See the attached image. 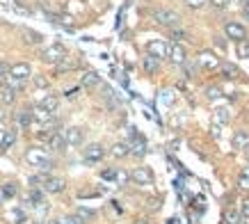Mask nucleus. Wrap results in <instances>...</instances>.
Returning <instances> with one entry per match:
<instances>
[{"label": "nucleus", "mask_w": 249, "mask_h": 224, "mask_svg": "<svg viewBox=\"0 0 249 224\" xmlns=\"http://www.w3.org/2000/svg\"><path fill=\"white\" fill-rule=\"evenodd\" d=\"M67 142H64V133L62 131H51L48 140H46V149L51 151H64Z\"/></svg>", "instance_id": "14"}, {"label": "nucleus", "mask_w": 249, "mask_h": 224, "mask_svg": "<svg viewBox=\"0 0 249 224\" xmlns=\"http://www.w3.org/2000/svg\"><path fill=\"white\" fill-rule=\"evenodd\" d=\"M144 69H146V74H156L158 71V60L151 57V55H146L144 57Z\"/></svg>", "instance_id": "25"}, {"label": "nucleus", "mask_w": 249, "mask_h": 224, "mask_svg": "<svg viewBox=\"0 0 249 224\" xmlns=\"http://www.w3.org/2000/svg\"><path fill=\"white\" fill-rule=\"evenodd\" d=\"M110 153H112L114 158H126L130 153V149H128V144L126 142H117L112 149H110Z\"/></svg>", "instance_id": "21"}, {"label": "nucleus", "mask_w": 249, "mask_h": 224, "mask_svg": "<svg viewBox=\"0 0 249 224\" xmlns=\"http://www.w3.org/2000/svg\"><path fill=\"white\" fill-rule=\"evenodd\" d=\"M206 94H208V98H217L219 96V90H217V87H208V92H206Z\"/></svg>", "instance_id": "39"}, {"label": "nucleus", "mask_w": 249, "mask_h": 224, "mask_svg": "<svg viewBox=\"0 0 249 224\" xmlns=\"http://www.w3.org/2000/svg\"><path fill=\"white\" fill-rule=\"evenodd\" d=\"M39 105L41 108H46L48 112H57V108H60V98L53 96V94H46V92H41V98H39Z\"/></svg>", "instance_id": "15"}, {"label": "nucleus", "mask_w": 249, "mask_h": 224, "mask_svg": "<svg viewBox=\"0 0 249 224\" xmlns=\"http://www.w3.org/2000/svg\"><path fill=\"white\" fill-rule=\"evenodd\" d=\"M64 55H67V48H64V46L62 44H51L41 51V60H44L46 64H57Z\"/></svg>", "instance_id": "4"}, {"label": "nucleus", "mask_w": 249, "mask_h": 224, "mask_svg": "<svg viewBox=\"0 0 249 224\" xmlns=\"http://www.w3.org/2000/svg\"><path fill=\"white\" fill-rule=\"evenodd\" d=\"M153 21L158 23V25H165V28H178V23H181V16L178 12H174V9H153Z\"/></svg>", "instance_id": "3"}, {"label": "nucleus", "mask_w": 249, "mask_h": 224, "mask_svg": "<svg viewBox=\"0 0 249 224\" xmlns=\"http://www.w3.org/2000/svg\"><path fill=\"white\" fill-rule=\"evenodd\" d=\"M55 69H57V74H62V71H71V69H76V62L69 60L67 55H64V57H62V60L55 64Z\"/></svg>", "instance_id": "22"}, {"label": "nucleus", "mask_w": 249, "mask_h": 224, "mask_svg": "<svg viewBox=\"0 0 249 224\" xmlns=\"http://www.w3.org/2000/svg\"><path fill=\"white\" fill-rule=\"evenodd\" d=\"M240 187H249V169L240 174Z\"/></svg>", "instance_id": "38"}, {"label": "nucleus", "mask_w": 249, "mask_h": 224, "mask_svg": "<svg viewBox=\"0 0 249 224\" xmlns=\"http://www.w3.org/2000/svg\"><path fill=\"white\" fill-rule=\"evenodd\" d=\"M238 44V57H249V39H242V41H235Z\"/></svg>", "instance_id": "27"}, {"label": "nucleus", "mask_w": 249, "mask_h": 224, "mask_svg": "<svg viewBox=\"0 0 249 224\" xmlns=\"http://www.w3.org/2000/svg\"><path fill=\"white\" fill-rule=\"evenodd\" d=\"M242 12H245V16L249 19V5H245V9H242Z\"/></svg>", "instance_id": "44"}, {"label": "nucleus", "mask_w": 249, "mask_h": 224, "mask_svg": "<svg viewBox=\"0 0 249 224\" xmlns=\"http://www.w3.org/2000/svg\"><path fill=\"white\" fill-rule=\"evenodd\" d=\"M196 62H199V67L206 69V71H215V69H219V57L213 51H201L199 53V57H196Z\"/></svg>", "instance_id": "10"}, {"label": "nucleus", "mask_w": 249, "mask_h": 224, "mask_svg": "<svg viewBox=\"0 0 249 224\" xmlns=\"http://www.w3.org/2000/svg\"><path fill=\"white\" fill-rule=\"evenodd\" d=\"M128 149H130V153L137 158H142L144 153H146V142H144L142 135H133V142L128 144Z\"/></svg>", "instance_id": "16"}, {"label": "nucleus", "mask_w": 249, "mask_h": 224, "mask_svg": "<svg viewBox=\"0 0 249 224\" xmlns=\"http://www.w3.org/2000/svg\"><path fill=\"white\" fill-rule=\"evenodd\" d=\"M62 133H64L67 147H80L85 140V131L80 126H71V128H67V131H62Z\"/></svg>", "instance_id": "11"}, {"label": "nucleus", "mask_w": 249, "mask_h": 224, "mask_svg": "<svg viewBox=\"0 0 249 224\" xmlns=\"http://www.w3.org/2000/svg\"><path fill=\"white\" fill-rule=\"evenodd\" d=\"M128 181H130L128 172H124V169H114V183H117V186H126Z\"/></svg>", "instance_id": "24"}, {"label": "nucleus", "mask_w": 249, "mask_h": 224, "mask_svg": "<svg viewBox=\"0 0 249 224\" xmlns=\"http://www.w3.org/2000/svg\"><path fill=\"white\" fill-rule=\"evenodd\" d=\"M238 220H240V215H238L235 210H229L227 213V224H240Z\"/></svg>", "instance_id": "35"}, {"label": "nucleus", "mask_w": 249, "mask_h": 224, "mask_svg": "<svg viewBox=\"0 0 249 224\" xmlns=\"http://www.w3.org/2000/svg\"><path fill=\"white\" fill-rule=\"evenodd\" d=\"M0 101L2 105H12L16 101V90L14 87H9V85H2L0 87Z\"/></svg>", "instance_id": "18"}, {"label": "nucleus", "mask_w": 249, "mask_h": 224, "mask_svg": "<svg viewBox=\"0 0 249 224\" xmlns=\"http://www.w3.org/2000/svg\"><path fill=\"white\" fill-rule=\"evenodd\" d=\"M247 144H249V133L247 131H238L233 135V147L235 149H247Z\"/></svg>", "instance_id": "20"}, {"label": "nucleus", "mask_w": 249, "mask_h": 224, "mask_svg": "<svg viewBox=\"0 0 249 224\" xmlns=\"http://www.w3.org/2000/svg\"><path fill=\"white\" fill-rule=\"evenodd\" d=\"M25 163L37 167V169H44V172L53 167L51 156H48V149H44V147H30V149L25 151Z\"/></svg>", "instance_id": "1"}, {"label": "nucleus", "mask_w": 249, "mask_h": 224, "mask_svg": "<svg viewBox=\"0 0 249 224\" xmlns=\"http://www.w3.org/2000/svg\"><path fill=\"white\" fill-rule=\"evenodd\" d=\"M60 224H85L83 220H80V217L76 215V213H73V215H69V217H62L60 220Z\"/></svg>", "instance_id": "30"}, {"label": "nucleus", "mask_w": 249, "mask_h": 224, "mask_svg": "<svg viewBox=\"0 0 249 224\" xmlns=\"http://www.w3.org/2000/svg\"><path fill=\"white\" fill-rule=\"evenodd\" d=\"M217 119H219V121H227V119H229L227 114H224V110H217Z\"/></svg>", "instance_id": "41"}, {"label": "nucleus", "mask_w": 249, "mask_h": 224, "mask_svg": "<svg viewBox=\"0 0 249 224\" xmlns=\"http://www.w3.org/2000/svg\"><path fill=\"white\" fill-rule=\"evenodd\" d=\"M83 158H85V163H89V165H94V163H101L103 158H106V149H103V144H87L83 149Z\"/></svg>", "instance_id": "6"}, {"label": "nucleus", "mask_w": 249, "mask_h": 224, "mask_svg": "<svg viewBox=\"0 0 249 224\" xmlns=\"http://www.w3.org/2000/svg\"><path fill=\"white\" fill-rule=\"evenodd\" d=\"M101 176H103L106 181H114V169H106V172L101 174Z\"/></svg>", "instance_id": "40"}, {"label": "nucleus", "mask_w": 249, "mask_h": 224, "mask_svg": "<svg viewBox=\"0 0 249 224\" xmlns=\"http://www.w3.org/2000/svg\"><path fill=\"white\" fill-rule=\"evenodd\" d=\"M167 60L176 64V67H183L185 60H188V53L178 41H172V44H167Z\"/></svg>", "instance_id": "5"}, {"label": "nucleus", "mask_w": 249, "mask_h": 224, "mask_svg": "<svg viewBox=\"0 0 249 224\" xmlns=\"http://www.w3.org/2000/svg\"><path fill=\"white\" fill-rule=\"evenodd\" d=\"M224 35L233 41H242V39H247V28L238 21H227L224 23Z\"/></svg>", "instance_id": "7"}, {"label": "nucleus", "mask_w": 249, "mask_h": 224, "mask_svg": "<svg viewBox=\"0 0 249 224\" xmlns=\"http://www.w3.org/2000/svg\"><path fill=\"white\" fill-rule=\"evenodd\" d=\"M9 78H14L18 82H25L28 78H32V69L28 62H16V64H9Z\"/></svg>", "instance_id": "8"}, {"label": "nucleus", "mask_w": 249, "mask_h": 224, "mask_svg": "<svg viewBox=\"0 0 249 224\" xmlns=\"http://www.w3.org/2000/svg\"><path fill=\"white\" fill-rule=\"evenodd\" d=\"M5 133L7 131H0V149H2V142H5Z\"/></svg>", "instance_id": "42"}, {"label": "nucleus", "mask_w": 249, "mask_h": 224, "mask_svg": "<svg viewBox=\"0 0 249 224\" xmlns=\"http://www.w3.org/2000/svg\"><path fill=\"white\" fill-rule=\"evenodd\" d=\"M23 37H25L28 44H41V41H44V37H41L39 32H35V30H23Z\"/></svg>", "instance_id": "23"}, {"label": "nucleus", "mask_w": 249, "mask_h": 224, "mask_svg": "<svg viewBox=\"0 0 249 224\" xmlns=\"http://www.w3.org/2000/svg\"><path fill=\"white\" fill-rule=\"evenodd\" d=\"M146 55H151L156 60H165L167 57V44L165 41H160V39H153L146 44Z\"/></svg>", "instance_id": "13"}, {"label": "nucleus", "mask_w": 249, "mask_h": 224, "mask_svg": "<svg viewBox=\"0 0 249 224\" xmlns=\"http://www.w3.org/2000/svg\"><path fill=\"white\" fill-rule=\"evenodd\" d=\"M76 215L80 217L83 222H87V220H91V217L96 215V213H94V210H91V208H78V210H76Z\"/></svg>", "instance_id": "28"}, {"label": "nucleus", "mask_w": 249, "mask_h": 224, "mask_svg": "<svg viewBox=\"0 0 249 224\" xmlns=\"http://www.w3.org/2000/svg\"><path fill=\"white\" fill-rule=\"evenodd\" d=\"M245 2H247V5H249V0H245Z\"/></svg>", "instance_id": "45"}, {"label": "nucleus", "mask_w": 249, "mask_h": 224, "mask_svg": "<svg viewBox=\"0 0 249 224\" xmlns=\"http://www.w3.org/2000/svg\"><path fill=\"white\" fill-rule=\"evenodd\" d=\"M14 121H16V124H18L21 128H30L32 124H35V121H32V112H30V110H18V112L14 114Z\"/></svg>", "instance_id": "17"}, {"label": "nucleus", "mask_w": 249, "mask_h": 224, "mask_svg": "<svg viewBox=\"0 0 249 224\" xmlns=\"http://www.w3.org/2000/svg\"><path fill=\"white\" fill-rule=\"evenodd\" d=\"M5 117H7V112L2 110V105H0V121H5Z\"/></svg>", "instance_id": "43"}, {"label": "nucleus", "mask_w": 249, "mask_h": 224, "mask_svg": "<svg viewBox=\"0 0 249 224\" xmlns=\"http://www.w3.org/2000/svg\"><path fill=\"white\" fill-rule=\"evenodd\" d=\"M185 5L192 9H199V7H204V5H208V0H185Z\"/></svg>", "instance_id": "32"}, {"label": "nucleus", "mask_w": 249, "mask_h": 224, "mask_svg": "<svg viewBox=\"0 0 249 224\" xmlns=\"http://www.w3.org/2000/svg\"><path fill=\"white\" fill-rule=\"evenodd\" d=\"M213 7H217V9H227L229 5H231V0H208Z\"/></svg>", "instance_id": "33"}, {"label": "nucleus", "mask_w": 249, "mask_h": 224, "mask_svg": "<svg viewBox=\"0 0 249 224\" xmlns=\"http://www.w3.org/2000/svg\"><path fill=\"white\" fill-rule=\"evenodd\" d=\"M101 85V75L96 74V71H85L83 75V87H87V90H94V87H98Z\"/></svg>", "instance_id": "19"}, {"label": "nucleus", "mask_w": 249, "mask_h": 224, "mask_svg": "<svg viewBox=\"0 0 249 224\" xmlns=\"http://www.w3.org/2000/svg\"><path fill=\"white\" fill-rule=\"evenodd\" d=\"M35 87H41V90H46V87H48V80H46V78H41V75H37V78H35Z\"/></svg>", "instance_id": "37"}, {"label": "nucleus", "mask_w": 249, "mask_h": 224, "mask_svg": "<svg viewBox=\"0 0 249 224\" xmlns=\"http://www.w3.org/2000/svg\"><path fill=\"white\" fill-rule=\"evenodd\" d=\"M240 217H249V199L240 202Z\"/></svg>", "instance_id": "36"}, {"label": "nucleus", "mask_w": 249, "mask_h": 224, "mask_svg": "<svg viewBox=\"0 0 249 224\" xmlns=\"http://www.w3.org/2000/svg\"><path fill=\"white\" fill-rule=\"evenodd\" d=\"M32 183H39L44 192H51V194L64 192V187H67L64 179H60V176H48V174H39V176H35Z\"/></svg>", "instance_id": "2"}, {"label": "nucleus", "mask_w": 249, "mask_h": 224, "mask_svg": "<svg viewBox=\"0 0 249 224\" xmlns=\"http://www.w3.org/2000/svg\"><path fill=\"white\" fill-rule=\"evenodd\" d=\"M2 194H5V197H14L16 194V183H5V186H2Z\"/></svg>", "instance_id": "31"}, {"label": "nucleus", "mask_w": 249, "mask_h": 224, "mask_svg": "<svg viewBox=\"0 0 249 224\" xmlns=\"http://www.w3.org/2000/svg\"><path fill=\"white\" fill-rule=\"evenodd\" d=\"M9 75V64L5 60H0V80H5Z\"/></svg>", "instance_id": "34"}, {"label": "nucleus", "mask_w": 249, "mask_h": 224, "mask_svg": "<svg viewBox=\"0 0 249 224\" xmlns=\"http://www.w3.org/2000/svg\"><path fill=\"white\" fill-rule=\"evenodd\" d=\"M14 142H16V133H14V131H7V133H5V142H2V149L12 147Z\"/></svg>", "instance_id": "29"}, {"label": "nucleus", "mask_w": 249, "mask_h": 224, "mask_svg": "<svg viewBox=\"0 0 249 224\" xmlns=\"http://www.w3.org/2000/svg\"><path fill=\"white\" fill-rule=\"evenodd\" d=\"M130 181H135L137 186H151L153 183V172L149 167H135L130 172Z\"/></svg>", "instance_id": "12"}, {"label": "nucleus", "mask_w": 249, "mask_h": 224, "mask_svg": "<svg viewBox=\"0 0 249 224\" xmlns=\"http://www.w3.org/2000/svg\"><path fill=\"white\" fill-rule=\"evenodd\" d=\"M30 112H32V121L35 124H44V126H53L55 124V114L53 112H48L46 108H41V105H35V108H30Z\"/></svg>", "instance_id": "9"}, {"label": "nucleus", "mask_w": 249, "mask_h": 224, "mask_svg": "<svg viewBox=\"0 0 249 224\" xmlns=\"http://www.w3.org/2000/svg\"><path fill=\"white\" fill-rule=\"evenodd\" d=\"M28 202H30L32 206L44 204V194H41V190H30V194H28Z\"/></svg>", "instance_id": "26"}]
</instances>
